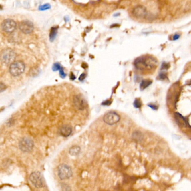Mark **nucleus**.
Wrapping results in <instances>:
<instances>
[{
	"mask_svg": "<svg viewBox=\"0 0 191 191\" xmlns=\"http://www.w3.org/2000/svg\"><path fill=\"white\" fill-rule=\"evenodd\" d=\"M169 67V64L167 63H163L162 66V69H167Z\"/></svg>",
	"mask_w": 191,
	"mask_h": 191,
	"instance_id": "obj_22",
	"label": "nucleus"
},
{
	"mask_svg": "<svg viewBox=\"0 0 191 191\" xmlns=\"http://www.w3.org/2000/svg\"><path fill=\"white\" fill-rule=\"evenodd\" d=\"M62 68V67L61 66V65H60V64L59 63H55L54 64V65L53 66V70L55 71H58V70L59 71Z\"/></svg>",
	"mask_w": 191,
	"mask_h": 191,
	"instance_id": "obj_19",
	"label": "nucleus"
},
{
	"mask_svg": "<svg viewBox=\"0 0 191 191\" xmlns=\"http://www.w3.org/2000/svg\"><path fill=\"white\" fill-rule=\"evenodd\" d=\"M16 23L15 21L10 19L5 20L1 24V28L2 30L7 33H11L15 30Z\"/></svg>",
	"mask_w": 191,
	"mask_h": 191,
	"instance_id": "obj_8",
	"label": "nucleus"
},
{
	"mask_svg": "<svg viewBox=\"0 0 191 191\" xmlns=\"http://www.w3.org/2000/svg\"><path fill=\"white\" fill-rule=\"evenodd\" d=\"M16 58V53L11 49H6L3 50L1 55V59L2 63L8 65L14 62Z\"/></svg>",
	"mask_w": 191,
	"mask_h": 191,
	"instance_id": "obj_3",
	"label": "nucleus"
},
{
	"mask_svg": "<svg viewBox=\"0 0 191 191\" xmlns=\"http://www.w3.org/2000/svg\"><path fill=\"white\" fill-rule=\"evenodd\" d=\"M58 175L61 180L69 179L72 176L71 168L66 164H61L58 168Z\"/></svg>",
	"mask_w": 191,
	"mask_h": 191,
	"instance_id": "obj_4",
	"label": "nucleus"
},
{
	"mask_svg": "<svg viewBox=\"0 0 191 191\" xmlns=\"http://www.w3.org/2000/svg\"><path fill=\"white\" fill-rule=\"evenodd\" d=\"M85 76H86L85 74L82 73V75H81V76H80V78H79V80H81V81H82V80H83L85 78Z\"/></svg>",
	"mask_w": 191,
	"mask_h": 191,
	"instance_id": "obj_26",
	"label": "nucleus"
},
{
	"mask_svg": "<svg viewBox=\"0 0 191 191\" xmlns=\"http://www.w3.org/2000/svg\"><path fill=\"white\" fill-rule=\"evenodd\" d=\"M134 105L135 106V108H140L141 107V105H142V103L141 102V101L137 99L135 100V102L134 103Z\"/></svg>",
	"mask_w": 191,
	"mask_h": 191,
	"instance_id": "obj_18",
	"label": "nucleus"
},
{
	"mask_svg": "<svg viewBox=\"0 0 191 191\" xmlns=\"http://www.w3.org/2000/svg\"><path fill=\"white\" fill-rule=\"evenodd\" d=\"M73 103L75 107L80 110L85 109L87 106V102L81 95H77L74 96Z\"/></svg>",
	"mask_w": 191,
	"mask_h": 191,
	"instance_id": "obj_10",
	"label": "nucleus"
},
{
	"mask_svg": "<svg viewBox=\"0 0 191 191\" xmlns=\"http://www.w3.org/2000/svg\"><path fill=\"white\" fill-rule=\"evenodd\" d=\"M175 117L176 121L179 124H180L182 126L187 127L188 126V123H187L186 120L184 118V117H183L181 114L179 113H175Z\"/></svg>",
	"mask_w": 191,
	"mask_h": 191,
	"instance_id": "obj_13",
	"label": "nucleus"
},
{
	"mask_svg": "<svg viewBox=\"0 0 191 191\" xmlns=\"http://www.w3.org/2000/svg\"><path fill=\"white\" fill-rule=\"evenodd\" d=\"M120 120V117L119 114L114 111H110L107 113L103 117V121L104 122L109 125L114 124L118 122Z\"/></svg>",
	"mask_w": 191,
	"mask_h": 191,
	"instance_id": "obj_7",
	"label": "nucleus"
},
{
	"mask_svg": "<svg viewBox=\"0 0 191 191\" xmlns=\"http://www.w3.org/2000/svg\"><path fill=\"white\" fill-rule=\"evenodd\" d=\"M159 77H160V79H162V80H164V79H165L167 78L166 73H165L164 72H162V73H160V75H159Z\"/></svg>",
	"mask_w": 191,
	"mask_h": 191,
	"instance_id": "obj_21",
	"label": "nucleus"
},
{
	"mask_svg": "<svg viewBox=\"0 0 191 191\" xmlns=\"http://www.w3.org/2000/svg\"><path fill=\"white\" fill-rule=\"evenodd\" d=\"M134 65L138 70L151 69L156 66L157 61L155 58L150 56H142L136 59Z\"/></svg>",
	"mask_w": 191,
	"mask_h": 191,
	"instance_id": "obj_1",
	"label": "nucleus"
},
{
	"mask_svg": "<svg viewBox=\"0 0 191 191\" xmlns=\"http://www.w3.org/2000/svg\"><path fill=\"white\" fill-rule=\"evenodd\" d=\"M134 15L137 18H145L147 15V11L142 6H138L133 10Z\"/></svg>",
	"mask_w": 191,
	"mask_h": 191,
	"instance_id": "obj_11",
	"label": "nucleus"
},
{
	"mask_svg": "<svg viewBox=\"0 0 191 191\" xmlns=\"http://www.w3.org/2000/svg\"><path fill=\"white\" fill-rule=\"evenodd\" d=\"M6 85H5L4 83H3L2 82H1V86H0L1 92V93L3 92L4 90H6Z\"/></svg>",
	"mask_w": 191,
	"mask_h": 191,
	"instance_id": "obj_20",
	"label": "nucleus"
},
{
	"mask_svg": "<svg viewBox=\"0 0 191 191\" xmlns=\"http://www.w3.org/2000/svg\"><path fill=\"white\" fill-rule=\"evenodd\" d=\"M19 28L23 33L30 34L33 31L34 25L32 22L28 20H25L21 21L19 24Z\"/></svg>",
	"mask_w": 191,
	"mask_h": 191,
	"instance_id": "obj_9",
	"label": "nucleus"
},
{
	"mask_svg": "<svg viewBox=\"0 0 191 191\" xmlns=\"http://www.w3.org/2000/svg\"><path fill=\"white\" fill-rule=\"evenodd\" d=\"M50 8H51V5L49 4H44L39 7V10L41 11H44V10H47Z\"/></svg>",
	"mask_w": 191,
	"mask_h": 191,
	"instance_id": "obj_17",
	"label": "nucleus"
},
{
	"mask_svg": "<svg viewBox=\"0 0 191 191\" xmlns=\"http://www.w3.org/2000/svg\"><path fill=\"white\" fill-rule=\"evenodd\" d=\"M19 148L23 152H28L33 150L34 147L33 141L29 137H24L19 142Z\"/></svg>",
	"mask_w": 191,
	"mask_h": 191,
	"instance_id": "obj_6",
	"label": "nucleus"
},
{
	"mask_svg": "<svg viewBox=\"0 0 191 191\" xmlns=\"http://www.w3.org/2000/svg\"><path fill=\"white\" fill-rule=\"evenodd\" d=\"M152 81H151L150 80H143L142 81V82L140 84V89L141 90H145L146 88H147L148 87H149L150 85L151 84Z\"/></svg>",
	"mask_w": 191,
	"mask_h": 191,
	"instance_id": "obj_16",
	"label": "nucleus"
},
{
	"mask_svg": "<svg viewBox=\"0 0 191 191\" xmlns=\"http://www.w3.org/2000/svg\"><path fill=\"white\" fill-rule=\"evenodd\" d=\"M25 65L22 61H18L14 62L10 66L9 71L11 75L13 76H18L21 75L25 71Z\"/></svg>",
	"mask_w": 191,
	"mask_h": 191,
	"instance_id": "obj_2",
	"label": "nucleus"
},
{
	"mask_svg": "<svg viewBox=\"0 0 191 191\" xmlns=\"http://www.w3.org/2000/svg\"><path fill=\"white\" fill-rule=\"evenodd\" d=\"M148 106H149V107L151 108L152 109H154V110H157V109H158V107L157 106L154 104H150Z\"/></svg>",
	"mask_w": 191,
	"mask_h": 191,
	"instance_id": "obj_24",
	"label": "nucleus"
},
{
	"mask_svg": "<svg viewBox=\"0 0 191 191\" xmlns=\"http://www.w3.org/2000/svg\"><path fill=\"white\" fill-rule=\"evenodd\" d=\"M80 151H81V149L78 146H74L71 148V149L69 150V152L70 155H71L72 156L78 155L80 154Z\"/></svg>",
	"mask_w": 191,
	"mask_h": 191,
	"instance_id": "obj_14",
	"label": "nucleus"
},
{
	"mask_svg": "<svg viewBox=\"0 0 191 191\" xmlns=\"http://www.w3.org/2000/svg\"><path fill=\"white\" fill-rule=\"evenodd\" d=\"M72 127L69 125L63 126L60 130L61 134L64 137H68L72 133Z\"/></svg>",
	"mask_w": 191,
	"mask_h": 191,
	"instance_id": "obj_12",
	"label": "nucleus"
},
{
	"mask_svg": "<svg viewBox=\"0 0 191 191\" xmlns=\"http://www.w3.org/2000/svg\"><path fill=\"white\" fill-rule=\"evenodd\" d=\"M59 73H60V75H61V76L62 78H64V77L66 76V74H65V73L64 72V71H63V68H62L60 70H59Z\"/></svg>",
	"mask_w": 191,
	"mask_h": 191,
	"instance_id": "obj_23",
	"label": "nucleus"
},
{
	"mask_svg": "<svg viewBox=\"0 0 191 191\" xmlns=\"http://www.w3.org/2000/svg\"><path fill=\"white\" fill-rule=\"evenodd\" d=\"M179 37H180V35L179 34H176V35H174L173 36V40L174 41H176V40H177V39H178L179 38Z\"/></svg>",
	"mask_w": 191,
	"mask_h": 191,
	"instance_id": "obj_25",
	"label": "nucleus"
},
{
	"mask_svg": "<svg viewBox=\"0 0 191 191\" xmlns=\"http://www.w3.org/2000/svg\"><path fill=\"white\" fill-rule=\"evenodd\" d=\"M29 179L31 183L37 188H41L44 185L43 177L39 172L32 173L29 177Z\"/></svg>",
	"mask_w": 191,
	"mask_h": 191,
	"instance_id": "obj_5",
	"label": "nucleus"
},
{
	"mask_svg": "<svg viewBox=\"0 0 191 191\" xmlns=\"http://www.w3.org/2000/svg\"><path fill=\"white\" fill-rule=\"evenodd\" d=\"M57 30L58 27H52L49 34V39L51 41H53L55 39L57 34Z\"/></svg>",
	"mask_w": 191,
	"mask_h": 191,
	"instance_id": "obj_15",
	"label": "nucleus"
}]
</instances>
